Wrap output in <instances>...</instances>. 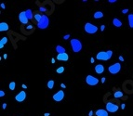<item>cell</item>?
I'll return each mask as SVG.
<instances>
[{"label": "cell", "instance_id": "cell-1", "mask_svg": "<svg viewBox=\"0 0 133 116\" xmlns=\"http://www.w3.org/2000/svg\"><path fill=\"white\" fill-rule=\"evenodd\" d=\"M70 44H71L72 49H73V51L74 53H78V52H80L82 50L83 46H82V43H81L80 40H78L76 38H73V39H71Z\"/></svg>", "mask_w": 133, "mask_h": 116}, {"label": "cell", "instance_id": "cell-2", "mask_svg": "<svg viewBox=\"0 0 133 116\" xmlns=\"http://www.w3.org/2000/svg\"><path fill=\"white\" fill-rule=\"evenodd\" d=\"M112 56H113V51L112 50L101 51V52H99L97 54L96 58L98 60H104V61H106V60H108V59H110V58H112Z\"/></svg>", "mask_w": 133, "mask_h": 116}, {"label": "cell", "instance_id": "cell-3", "mask_svg": "<svg viewBox=\"0 0 133 116\" xmlns=\"http://www.w3.org/2000/svg\"><path fill=\"white\" fill-rule=\"evenodd\" d=\"M48 25H49V19H48V17L47 15H43L42 19L40 20V21L37 22V27L39 29L44 30L47 29L48 27Z\"/></svg>", "mask_w": 133, "mask_h": 116}, {"label": "cell", "instance_id": "cell-4", "mask_svg": "<svg viewBox=\"0 0 133 116\" xmlns=\"http://www.w3.org/2000/svg\"><path fill=\"white\" fill-rule=\"evenodd\" d=\"M84 29H85V32L89 34H93V33H96L98 32V27L96 25H93L90 22H87L85 24Z\"/></svg>", "mask_w": 133, "mask_h": 116}, {"label": "cell", "instance_id": "cell-5", "mask_svg": "<svg viewBox=\"0 0 133 116\" xmlns=\"http://www.w3.org/2000/svg\"><path fill=\"white\" fill-rule=\"evenodd\" d=\"M108 71H109V73H112V74H116V73H118L119 72L121 71V64L118 63V62L112 64L111 66H109Z\"/></svg>", "mask_w": 133, "mask_h": 116}, {"label": "cell", "instance_id": "cell-6", "mask_svg": "<svg viewBox=\"0 0 133 116\" xmlns=\"http://www.w3.org/2000/svg\"><path fill=\"white\" fill-rule=\"evenodd\" d=\"M105 107H106V111H107L108 112H116L118 111V106H117V104H116V103H114V102H112V101L107 102Z\"/></svg>", "mask_w": 133, "mask_h": 116}, {"label": "cell", "instance_id": "cell-7", "mask_svg": "<svg viewBox=\"0 0 133 116\" xmlns=\"http://www.w3.org/2000/svg\"><path fill=\"white\" fill-rule=\"evenodd\" d=\"M86 83H87L89 86L95 87V86H97V85L99 84V79L89 74V75H88V76L86 77Z\"/></svg>", "mask_w": 133, "mask_h": 116}, {"label": "cell", "instance_id": "cell-8", "mask_svg": "<svg viewBox=\"0 0 133 116\" xmlns=\"http://www.w3.org/2000/svg\"><path fill=\"white\" fill-rule=\"evenodd\" d=\"M64 97H65V94H64L63 90H59V91H58L56 94H54V95H53L52 99H53L55 101L60 102V101H61V100L64 99Z\"/></svg>", "mask_w": 133, "mask_h": 116}, {"label": "cell", "instance_id": "cell-9", "mask_svg": "<svg viewBox=\"0 0 133 116\" xmlns=\"http://www.w3.org/2000/svg\"><path fill=\"white\" fill-rule=\"evenodd\" d=\"M19 21H20V22L21 23V24H24V25H26V24H28V18H27V16H26V13H25V11H21L20 14H19Z\"/></svg>", "mask_w": 133, "mask_h": 116}, {"label": "cell", "instance_id": "cell-10", "mask_svg": "<svg viewBox=\"0 0 133 116\" xmlns=\"http://www.w3.org/2000/svg\"><path fill=\"white\" fill-rule=\"evenodd\" d=\"M26 96H27V95H26V92H25V91H21L19 94L16 95L15 99H16V101H18V102H22L25 100Z\"/></svg>", "mask_w": 133, "mask_h": 116}, {"label": "cell", "instance_id": "cell-11", "mask_svg": "<svg viewBox=\"0 0 133 116\" xmlns=\"http://www.w3.org/2000/svg\"><path fill=\"white\" fill-rule=\"evenodd\" d=\"M57 59L60 60V61H68L69 59V55L65 52V53H62V54H58L57 55Z\"/></svg>", "mask_w": 133, "mask_h": 116}, {"label": "cell", "instance_id": "cell-12", "mask_svg": "<svg viewBox=\"0 0 133 116\" xmlns=\"http://www.w3.org/2000/svg\"><path fill=\"white\" fill-rule=\"evenodd\" d=\"M95 72L98 74H102L104 72V66L103 64H97L95 66Z\"/></svg>", "mask_w": 133, "mask_h": 116}, {"label": "cell", "instance_id": "cell-13", "mask_svg": "<svg viewBox=\"0 0 133 116\" xmlns=\"http://www.w3.org/2000/svg\"><path fill=\"white\" fill-rule=\"evenodd\" d=\"M95 114L97 116H108V112L106 110H103V109H101V110H98L96 111Z\"/></svg>", "mask_w": 133, "mask_h": 116}, {"label": "cell", "instance_id": "cell-14", "mask_svg": "<svg viewBox=\"0 0 133 116\" xmlns=\"http://www.w3.org/2000/svg\"><path fill=\"white\" fill-rule=\"evenodd\" d=\"M9 29V24L7 22H1L0 23V32H6Z\"/></svg>", "mask_w": 133, "mask_h": 116}, {"label": "cell", "instance_id": "cell-15", "mask_svg": "<svg viewBox=\"0 0 133 116\" xmlns=\"http://www.w3.org/2000/svg\"><path fill=\"white\" fill-rule=\"evenodd\" d=\"M56 52H57L58 54H62V53H65L66 51H65V48H64L63 46H56Z\"/></svg>", "mask_w": 133, "mask_h": 116}, {"label": "cell", "instance_id": "cell-16", "mask_svg": "<svg viewBox=\"0 0 133 116\" xmlns=\"http://www.w3.org/2000/svg\"><path fill=\"white\" fill-rule=\"evenodd\" d=\"M128 21H129V25L130 28H133V13H130V14L128 16Z\"/></svg>", "mask_w": 133, "mask_h": 116}, {"label": "cell", "instance_id": "cell-17", "mask_svg": "<svg viewBox=\"0 0 133 116\" xmlns=\"http://www.w3.org/2000/svg\"><path fill=\"white\" fill-rule=\"evenodd\" d=\"M113 24H114V26H116V27H121L122 26V22L119 21L118 19H114L113 20Z\"/></svg>", "mask_w": 133, "mask_h": 116}, {"label": "cell", "instance_id": "cell-18", "mask_svg": "<svg viewBox=\"0 0 133 116\" xmlns=\"http://www.w3.org/2000/svg\"><path fill=\"white\" fill-rule=\"evenodd\" d=\"M93 17H94V19H102L103 17V13L102 11H96L93 15Z\"/></svg>", "mask_w": 133, "mask_h": 116}, {"label": "cell", "instance_id": "cell-19", "mask_svg": "<svg viewBox=\"0 0 133 116\" xmlns=\"http://www.w3.org/2000/svg\"><path fill=\"white\" fill-rule=\"evenodd\" d=\"M7 42H8V38H7V37L1 38V40H0V48H1V49L4 47V46L7 44Z\"/></svg>", "mask_w": 133, "mask_h": 116}, {"label": "cell", "instance_id": "cell-20", "mask_svg": "<svg viewBox=\"0 0 133 116\" xmlns=\"http://www.w3.org/2000/svg\"><path fill=\"white\" fill-rule=\"evenodd\" d=\"M114 97H115V99L122 98V97H123V92H122V91H116L115 94H114Z\"/></svg>", "mask_w": 133, "mask_h": 116}, {"label": "cell", "instance_id": "cell-21", "mask_svg": "<svg viewBox=\"0 0 133 116\" xmlns=\"http://www.w3.org/2000/svg\"><path fill=\"white\" fill-rule=\"evenodd\" d=\"M25 13H26V16H27L28 20H33V12H32L31 9H27L25 11Z\"/></svg>", "mask_w": 133, "mask_h": 116}, {"label": "cell", "instance_id": "cell-22", "mask_svg": "<svg viewBox=\"0 0 133 116\" xmlns=\"http://www.w3.org/2000/svg\"><path fill=\"white\" fill-rule=\"evenodd\" d=\"M42 16H43V15L39 14V13H36V14L34 15V20H35L37 22H39V21H40V20L42 19Z\"/></svg>", "mask_w": 133, "mask_h": 116}, {"label": "cell", "instance_id": "cell-23", "mask_svg": "<svg viewBox=\"0 0 133 116\" xmlns=\"http://www.w3.org/2000/svg\"><path fill=\"white\" fill-rule=\"evenodd\" d=\"M47 87H48L49 89H52V88L54 87V81H53V80H49V81L47 82Z\"/></svg>", "mask_w": 133, "mask_h": 116}, {"label": "cell", "instance_id": "cell-24", "mask_svg": "<svg viewBox=\"0 0 133 116\" xmlns=\"http://www.w3.org/2000/svg\"><path fill=\"white\" fill-rule=\"evenodd\" d=\"M9 89H10L11 91H13L15 88H16V83H15V82H13V81H12V82H10V83H9Z\"/></svg>", "mask_w": 133, "mask_h": 116}, {"label": "cell", "instance_id": "cell-25", "mask_svg": "<svg viewBox=\"0 0 133 116\" xmlns=\"http://www.w3.org/2000/svg\"><path fill=\"white\" fill-rule=\"evenodd\" d=\"M64 70H65V68H64L63 66H60V67H59V68H58V69L56 70V72H57V73L60 74V73H63Z\"/></svg>", "mask_w": 133, "mask_h": 116}, {"label": "cell", "instance_id": "cell-26", "mask_svg": "<svg viewBox=\"0 0 133 116\" xmlns=\"http://www.w3.org/2000/svg\"><path fill=\"white\" fill-rule=\"evenodd\" d=\"M4 96H5V92H4L3 90H0V97H1V98H3Z\"/></svg>", "mask_w": 133, "mask_h": 116}, {"label": "cell", "instance_id": "cell-27", "mask_svg": "<svg viewBox=\"0 0 133 116\" xmlns=\"http://www.w3.org/2000/svg\"><path fill=\"white\" fill-rule=\"evenodd\" d=\"M128 11H129V9H128V8H125V9L122 10V13H123V14H126V13H128Z\"/></svg>", "mask_w": 133, "mask_h": 116}, {"label": "cell", "instance_id": "cell-28", "mask_svg": "<svg viewBox=\"0 0 133 116\" xmlns=\"http://www.w3.org/2000/svg\"><path fill=\"white\" fill-rule=\"evenodd\" d=\"M69 37H70V35H69V34H66V35H65V36L63 37V39H65V40H67V39H68Z\"/></svg>", "mask_w": 133, "mask_h": 116}, {"label": "cell", "instance_id": "cell-29", "mask_svg": "<svg viewBox=\"0 0 133 116\" xmlns=\"http://www.w3.org/2000/svg\"><path fill=\"white\" fill-rule=\"evenodd\" d=\"M2 108H3V110H5V109L7 108V103H4V104L2 105Z\"/></svg>", "mask_w": 133, "mask_h": 116}, {"label": "cell", "instance_id": "cell-30", "mask_svg": "<svg viewBox=\"0 0 133 116\" xmlns=\"http://www.w3.org/2000/svg\"><path fill=\"white\" fill-rule=\"evenodd\" d=\"M108 2H109V3H111V4H113V3H116V0H109Z\"/></svg>", "mask_w": 133, "mask_h": 116}, {"label": "cell", "instance_id": "cell-31", "mask_svg": "<svg viewBox=\"0 0 133 116\" xmlns=\"http://www.w3.org/2000/svg\"><path fill=\"white\" fill-rule=\"evenodd\" d=\"M1 8H2L3 9H5V8H6V6H5V4H4V3H2V4H1Z\"/></svg>", "mask_w": 133, "mask_h": 116}, {"label": "cell", "instance_id": "cell-32", "mask_svg": "<svg viewBox=\"0 0 133 116\" xmlns=\"http://www.w3.org/2000/svg\"><path fill=\"white\" fill-rule=\"evenodd\" d=\"M26 29H27V30H31V29H33V26H32V25H28V26L26 27Z\"/></svg>", "mask_w": 133, "mask_h": 116}, {"label": "cell", "instance_id": "cell-33", "mask_svg": "<svg viewBox=\"0 0 133 116\" xmlns=\"http://www.w3.org/2000/svg\"><path fill=\"white\" fill-rule=\"evenodd\" d=\"M119 60H120V61H124V58H123L122 56H119Z\"/></svg>", "mask_w": 133, "mask_h": 116}, {"label": "cell", "instance_id": "cell-34", "mask_svg": "<svg viewBox=\"0 0 133 116\" xmlns=\"http://www.w3.org/2000/svg\"><path fill=\"white\" fill-rule=\"evenodd\" d=\"M90 62H91V63H94V62H95V59H94V58H90Z\"/></svg>", "mask_w": 133, "mask_h": 116}, {"label": "cell", "instance_id": "cell-35", "mask_svg": "<svg viewBox=\"0 0 133 116\" xmlns=\"http://www.w3.org/2000/svg\"><path fill=\"white\" fill-rule=\"evenodd\" d=\"M125 107H126V105H125V104L123 103V104L121 105V109H122V110H124V109H125Z\"/></svg>", "mask_w": 133, "mask_h": 116}, {"label": "cell", "instance_id": "cell-36", "mask_svg": "<svg viewBox=\"0 0 133 116\" xmlns=\"http://www.w3.org/2000/svg\"><path fill=\"white\" fill-rule=\"evenodd\" d=\"M104 29H105V26H104V25H102V26H101V30H102V31H104Z\"/></svg>", "mask_w": 133, "mask_h": 116}, {"label": "cell", "instance_id": "cell-37", "mask_svg": "<svg viewBox=\"0 0 133 116\" xmlns=\"http://www.w3.org/2000/svg\"><path fill=\"white\" fill-rule=\"evenodd\" d=\"M60 87H62V88H66V86H65L64 84H61V85H60Z\"/></svg>", "mask_w": 133, "mask_h": 116}, {"label": "cell", "instance_id": "cell-38", "mask_svg": "<svg viewBox=\"0 0 133 116\" xmlns=\"http://www.w3.org/2000/svg\"><path fill=\"white\" fill-rule=\"evenodd\" d=\"M89 116H92V115H93V112H92V111H90V112H89Z\"/></svg>", "mask_w": 133, "mask_h": 116}, {"label": "cell", "instance_id": "cell-39", "mask_svg": "<svg viewBox=\"0 0 133 116\" xmlns=\"http://www.w3.org/2000/svg\"><path fill=\"white\" fill-rule=\"evenodd\" d=\"M51 62H52V63H55V58H51Z\"/></svg>", "mask_w": 133, "mask_h": 116}, {"label": "cell", "instance_id": "cell-40", "mask_svg": "<svg viewBox=\"0 0 133 116\" xmlns=\"http://www.w3.org/2000/svg\"><path fill=\"white\" fill-rule=\"evenodd\" d=\"M21 87H22V88H24V89H25V88H27V86H26V85H22Z\"/></svg>", "mask_w": 133, "mask_h": 116}, {"label": "cell", "instance_id": "cell-41", "mask_svg": "<svg viewBox=\"0 0 133 116\" xmlns=\"http://www.w3.org/2000/svg\"><path fill=\"white\" fill-rule=\"evenodd\" d=\"M104 82H105V78H102V83H104Z\"/></svg>", "mask_w": 133, "mask_h": 116}, {"label": "cell", "instance_id": "cell-42", "mask_svg": "<svg viewBox=\"0 0 133 116\" xmlns=\"http://www.w3.org/2000/svg\"><path fill=\"white\" fill-rule=\"evenodd\" d=\"M44 116H49V113L48 112H47V113H45Z\"/></svg>", "mask_w": 133, "mask_h": 116}, {"label": "cell", "instance_id": "cell-43", "mask_svg": "<svg viewBox=\"0 0 133 116\" xmlns=\"http://www.w3.org/2000/svg\"><path fill=\"white\" fill-rule=\"evenodd\" d=\"M7 57H8V56H7V54H4V58H5V59L7 58Z\"/></svg>", "mask_w": 133, "mask_h": 116}]
</instances>
